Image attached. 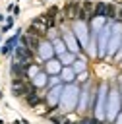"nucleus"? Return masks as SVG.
I'll return each mask as SVG.
<instances>
[{"label": "nucleus", "instance_id": "nucleus-3", "mask_svg": "<svg viewBox=\"0 0 122 124\" xmlns=\"http://www.w3.org/2000/svg\"><path fill=\"white\" fill-rule=\"evenodd\" d=\"M25 101H27L31 107H35V105H39V103H41V97H39L37 93H29V95H25Z\"/></svg>", "mask_w": 122, "mask_h": 124}, {"label": "nucleus", "instance_id": "nucleus-1", "mask_svg": "<svg viewBox=\"0 0 122 124\" xmlns=\"http://www.w3.org/2000/svg\"><path fill=\"white\" fill-rule=\"evenodd\" d=\"M77 8H79V4H76V2H68L66 4V8H64V17H70V19H74L76 16H77Z\"/></svg>", "mask_w": 122, "mask_h": 124}, {"label": "nucleus", "instance_id": "nucleus-4", "mask_svg": "<svg viewBox=\"0 0 122 124\" xmlns=\"http://www.w3.org/2000/svg\"><path fill=\"white\" fill-rule=\"evenodd\" d=\"M107 14V6L101 2V4H97L95 6V12H93V17H99V16H105Z\"/></svg>", "mask_w": 122, "mask_h": 124}, {"label": "nucleus", "instance_id": "nucleus-5", "mask_svg": "<svg viewBox=\"0 0 122 124\" xmlns=\"http://www.w3.org/2000/svg\"><path fill=\"white\" fill-rule=\"evenodd\" d=\"M14 45H15V39H10V41H8V43H6V46H4V48H2V52H4V54H6V52H10V50H12V46H14Z\"/></svg>", "mask_w": 122, "mask_h": 124}, {"label": "nucleus", "instance_id": "nucleus-2", "mask_svg": "<svg viewBox=\"0 0 122 124\" xmlns=\"http://www.w3.org/2000/svg\"><path fill=\"white\" fill-rule=\"evenodd\" d=\"M12 74H14V78H23V79H25V66L19 64V62H14V66H12Z\"/></svg>", "mask_w": 122, "mask_h": 124}, {"label": "nucleus", "instance_id": "nucleus-7", "mask_svg": "<svg viewBox=\"0 0 122 124\" xmlns=\"http://www.w3.org/2000/svg\"><path fill=\"white\" fill-rule=\"evenodd\" d=\"M60 124H74V122H70V120H64V122H60Z\"/></svg>", "mask_w": 122, "mask_h": 124}, {"label": "nucleus", "instance_id": "nucleus-6", "mask_svg": "<svg viewBox=\"0 0 122 124\" xmlns=\"http://www.w3.org/2000/svg\"><path fill=\"white\" fill-rule=\"evenodd\" d=\"M107 14H108V17H114V16H116V10H114V6H107Z\"/></svg>", "mask_w": 122, "mask_h": 124}]
</instances>
